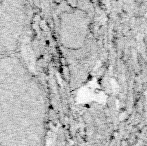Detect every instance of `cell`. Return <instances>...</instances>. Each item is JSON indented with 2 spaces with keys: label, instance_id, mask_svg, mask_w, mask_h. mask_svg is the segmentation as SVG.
Returning <instances> with one entry per match:
<instances>
[{
  "label": "cell",
  "instance_id": "cell-2",
  "mask_svg": "<svg viewBox=\"0 0 147 146\" xmlns=\"http://www.w3.org/2000/svg\"><path fill=\"white\" fill-rule=\"evenodd\" d=\"M27 22L26 0H0V57L16 54Z\"/></svg>",
  "mask_w": 147,
  "mask_h": 146
},
{
  "label": "cell",
  "instance_id": "cell-1",
  "mask_svg": "<svg viewBox=\"0 0 147 146\" xmlns=\"http://www.w3.org/2000/svg\"><path fill=\"white\" fill-rule=\"evenodd\" d=\"M47 99L18 55L0 57V144L40 146L46 131Z\"/></svg>",
  "mask_w": 147,
  "mask_h": 146
},
{
  "label": "cell",
  "instance_id": "cell-3",
  "mask_svg": "<svg viewBox=\"0 0 147 146\" xmlns=\"http://www.w3.org/2000/svg\"><path fill=\"white\" fill-rule=\"evenodd\" d=\"M89 19L80 9L64 11L59 17L58 34L61 44L70 50H77L84 46L88 34Z\"/></svg>",
  "mask_w": 147,
  "mask_h": 146
}]
</instances>
